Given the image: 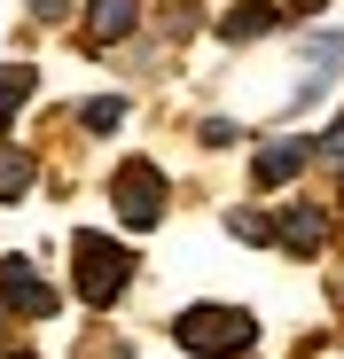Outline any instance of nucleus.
<instances>
[{
	"instance_id": "obj_1",
	"label": "nucleus",
	"mask_w": 344,
	"mask_h": 359,
	"mask_svg": "<svg viewBox=\"0 0 344 359\" xmlns=\"http://www.w3.org/2000/svg\"><path fill=\"white\" fill-rule=\"evenodd\" d=\"M172 336H180V351H196V359H243L258 344V320L243 305H188L180 320H172Z\"/></svg>"
},
{
	"instance_id": "obj_2",
	"label": "nucleus",
	"mask_w": 344,
	"mask_h": 359,
	"mask_svg": "<svg viewBox=\"0 0 344 359\" xmlns=\"http://www.w3.org/2000/svg\"><path fill=\"white\" fill-rule=\"evenodd\" d=\"M71 281H79L86 305H118L126 281H133V258L110 243V234H79V243H71Z\"/></svg>"
},
{
	"instance_id": "obj_3",
	"label": "nucleus",
	"mask_w": 344,
	"mask_h": 359,
	"mask_svg": "<svg viewBox=\"0 0 344 359\" xmlns=\"http://www.w3.org/2000/svg\"><path fill=\"white\" fill-rule=\"evenodd\" d=\"M110 196H118V219H126V226H157V219H164V172H157L149 156H126L118 180H110Z\"/></svg>"
},
{
	"instance_id": "obj_4",
	"label": "nucleus",
	"mask_w": 344,
	"mask_h": 359,
	"mask_svg": "<svg viewBox=\"0 0 344 359\" xmlns=\"http://www.w3.org/2000/svg\"><path fill=\"white\" fill-rule=\"evenodd\" d=\"M0 305L24 313V320H47V313H55V289H47L24 258H0Z\"/></svg>"
},
{
	"instance_id": "obj_5",
	"label": "nucleus",
	"mask_w": 344,
	"mask_h": 359,
	"mask_svg": "<svg viewBox=\"0 0 344 359\" xmlns=\"http://www.w3.org/2000/svg\"><path fill=\"white\" fill-rule=\"evenodd\" d=\"M336 63H344V32H313V39H305V79H298V94H290V102H298V109H305V102H321V94H329V79H336Z\"/></svg>"
},
{
	"instance_id": "obj_6",
	"label": "nucleus",
	"mask_w": 344,
	"mask_h": 359,
	"mask_svg": "<svg viewBox=\"0 0 344 359\" xmlns=\"http://www.w3.org/2000/svg\"><path fill=\"white\" fill-rule=\"evenodd\" d=\"M274 243L298 250V258H313V250L329 243V211H321V203H290V211L274 219Z\"/></svg>"
},
{
	"instance_id": "obj_7",
	"label": "nucleus",
	"mask_w": 344,
	"mask_h": 359,
	"mask_svg": "<svg viewBox=\"0 0 344 359\" xmlns=\"http://www.w3.org/2000/svg\"><path fill=\"white\" fill-rule=\"evenodd\" d=\"M305 164H313V141H266L251 156V180H258V188H282V180H298Z\"/></svg>"
},
{
	"instance_id": "obj_8",
	"label": "nucleus",
	"mask_w": 344,
	"mask_h": 359,
	"mask_svg": "<svg viewBox=\"0 0 344 359\" xmlns=\"http://www.w3.org/2000/svg\"><path fill=\"white\" fill-rule=\"evenodd\" d=\"M133 24H141V0H94V8H86V39L94 47H118Z\"/></svg>"
},
{
	"instance_id": "obj_9",
	"label": "nucleus",
	"mask_w": 344,
	"mask_h": 359,
	"mask_svg": "<svg viewBox=\"0 0 344 359\" xmlns=\"http://www.w3.org/2000/svg\"><path fill=\"white\" fill-rule=\"evenodd\" d=\"M274 24H282L274 0H235V8L219 16V32H227V39H258V32H274Z\"/></svg>"
},
{
	"instance_id": "obj_10",
	"label": "nucleus",
	"mask_w": 344,
	"mask_h": 359,
	"mask_svg": "<svg viewBox=\"0 0 344 359\" xmlns=\"http://www.w3.org/2000/svg\"><path fill=\"white\" fill-rule=\"evenodd\" d=\"M32 188V156L24 149H8V141H0V203H16Z\"/></svg>"
},
{
	"instance_id": "obj_11",
	"label": "nucleus",
	"mask_w": 344,
	"mask_h": 359,
	"mask_svg": "<svg viewBox=\"0 0 344 359\" xmlns=\"http://www.w3.org/2000/svg\"><path fill=\"white\" fill-rule=\"evenodd\" d=\"M79 126H86V133H118V126H126V102H118V94L86 102V109H79Z\"/></svg>"
},
{
	"instance_id": "obj_12",
	"label": "nucleus",
	"mask_w": 344,
	"mask_h": 359,
	"mask_svg": "<svg viewBox=\"0 0 344 359\" xmlns=\"http://www.w3.org/2000/svg\"><path fill=\"white\" fill-rule=\"evenodd\" d=\"M24 102H32V71L16 63V71H0V126H8V117H16Z\"/></svg>"
},
{
	"instance_id": "obj_13",
	"label": "nucleus",
	"mask_w": 344,
	"mask_h": 359,
	"mask_svg": "<svg viewBox=\"0 0 344 359\" xmlns=\"http://www.w3.org/2000/svg\"><path fill=\"white\" fill-rule=\"evenodd\" d=\"M227 226H235V234H243V243H266V234H274V226H266L258 211H235V219H227Z\"/></svg>"
},
{
	"instance_id": "obj_14",
	"label": "nucleus",
	"mask_w": 344,
	"mask_h": 359,
	"mask_svg": "<svg viewBox=\"0 0 344 359\" xmlns=\"http://www.w3.org/2000/svg\"><path fill=\"white\" fill-rule=\"evenodd\" d=\"M313 156H329V164H344V117H336V126H329V133L313 141Z\"/></svg>"
},
{
	"instance_id": "obj_15",
	"label": "nucleus",
	"mask_w": 344,
	"mask_h": 359,
	"mask_svg": "<svg viewBox=\"0 0 344 359\" xmlns=\"http://www.w3.org/2000/svg\"><path fill=\"white\" fill-rule=\"evenodd\" d=\"M94 359H133V351H126V344H102V351H94Z\"/></svg>"
},
{
	"instance_id": "obj_16",
	"label": "nucleus",
	"mask_w": 344,
	"mask_h": 359,
	"mask_svg": "<svg viewBox=\"0 0 344 359\" xmlns=\"http://www.w3.org/2000/svg\"><path fill=\"white\" fill-rule=\"evenodd\" d=\"M290 8H298V16H313V8H321V0H290Z\"/></svg>"
},
{
	"instance_id": "obj_17",
	"label": "nucleus",
	"mask_w": 344,
	"mask_h": 359,
	"mask_svg": "<svg viewBox=\"0 0 344 359\" xmlns=\"http://www.w3.org/2000/svg\"><path fill=\"white\" fill-rule=\"evenodd\" d=\"M8 359H32V351H8Z\"/></svg>"
},
{
	"instance_id": "obj_18",
	"label": "nucleus",
	"mask_w": 344,
	"mask_h": 359,
	"mask_svg": "<svg viewBox=\"0 0 344 359\" xmlns=\"http://www.w3.org/2000/svg\"><path fill=\"white\" fill-rule=\"evenodd\" d=\"M336 203H344V188H336Z\"/></svg>"
}]
</instances>
